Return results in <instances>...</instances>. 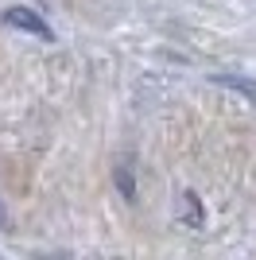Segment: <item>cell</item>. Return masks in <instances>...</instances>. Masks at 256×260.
<instances>
[{"label":"cell","instance_id":"obj_1","mask_svg":"<svg viewBox=\"0 0 256 260\" xmlns=\"http://www.w3.org/2000/svg\"><path fill=\"white\" fill-rule=\"evenodd\" d=\"M23 12H27V8H12V12H8V23H23V27H35L39 35H47V27H43L35 16H23Z\"/></svg>","mask_w":256,"mask_h":260},{"label":"cell","instance_id":"obj_2","mask_svg":"<svg viewBox=\"0 0 256 260\" xmlns=\"http://www.w3.org/2000/svg\"><path fill=\"white\" fill-rule=\"evenodd\" d=\"M0 225H4V210H0Z\"/></svg>","mask_w":256,"mask_h":260}]
</instances>
